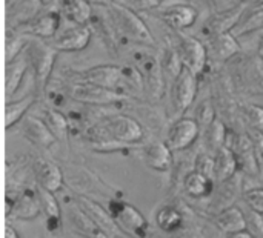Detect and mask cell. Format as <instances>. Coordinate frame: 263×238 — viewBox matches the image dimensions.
<instances>
[{
	"instance_id": "obj_1",
	"label": "cell",
	"mask_w": 263,
	"mask_h": 238,
	"mask_svg": "<svg viewBox=\"0 0 263 238\" xmlns=\"http://www.w3.org/2000/svg\"><path fill=\"white\" fill-rule=\"evenodd\" d=\"M145 129L139 120L126 114L102 117L85 131V140L94 151L109 152L142 143Z\"/></svg>"
},
{
	"instance_id": "obj_2",
	"label": "cell",
	"mask_w": 263,
	"mask_h": 238,
	"mask_svg": "<svg viewBox=\"0 0 263 238\" xmlns=\"http://www.w3.org/2000/svg\"><path fill=\"white\" fill-rule=\"evenodd\" d=\"M106 9H108L111 23L125 37H128L129 40L137 42L140 45H146V46L156 45V40H154L149 28L146 26V23L140 18V15L134 9L119 3L117 0L112 5H109Z\"/></svg>"
},
{
	"instance_id": "obj_3",
	"label": "cell",
	"mask_w": 263,
	"mask_h": 238,
	"mask_svg": "<svg viewBox=\"0 0 263 238\" xmlns=\"http://www.w3.org/2000/svg\"><path fill=\"white\" fill-rule=\"evenodd\" d=\"M57 52L59 51L55 48H52V45L45 42L43 38L32 37L28 42L26 55L29 60V68L34 72L35 88L40 92L48 85V80L51 77V72H52L54 63H55Z\"/></svg>"
},
{
	"instance_id": "obj_4",
	"label": "cell",
	"mask_w": 263,
	"mask_h": 238,
	"mask_svg": "<svg viewBox=\"0 0 263 238\" xmlns=\"http://www.w3.org/2000/svg\"><path fill=\"white\" fill-rule=\"evenodd\" d=\"M106 208L126 237L149 238V223L136 206L120 199H111Z\"/></svg>"
},
{
	"instance_id": "obj_5",
	"label": "cell",
	"mask_w": 263,
	"mask_h": 238,
	"mask_svg": "<svg viewBox=\"0 0 263 238\" xmlns=\"http://www.w3.org/2000/svg\"><path fill=\"white\" fill-rule=\"evenodd\" d=\"M76 206L106 235H109L111 238H128L123 234V231L119 228L116 220L112 219L108 208H103L96 200H92L86 195H77Z\"/></svg>"
},
{
	"instance_id": "obj_6",
	"label": "cell",
	"mask_w": 263,
	"mask_h": 238,
	"mask_svg": "<svg viewBox=\"0 0 263 238\" xmlns=\"http://www.w3.org/2000/svg\"><path fill=\"white\" fill-rule=\"evenodd\" d=\"M68 94L74 102L89 105V106H109L125 98V95H122L117 91L106 89V88L96 86V85L85 83V82H77L71 85L68 89Z\"/></svg>"
},
{
	"instance_id": "obj_7",
	"label": "cell",
	"mask_w": 263,
	"mask_h": 238,
	"mask_svg": "<svg viewBox=\"0 0 263 238\" xmlns=\"http://www.w3.org/2000/svg\"><path fill=\"white\" fill-rule=\"evenodd\" d=\"M177 52L182 66L190 69L194 75H202L208 63V49L199 38L191 35H180L177 43Z\"/></svg>"
},
{
	"instance_id": "obj_8",
	"label": "cell",
	"mask_w": 263,
	"mask_h": 238,
	"mask_svg": "<svg viewBox=\"0 0 263 238\" xmlns=\"http://www.w3.org/2000/svg\"><path fill=\"white\" fill-rule=\"evenodd\" d=\"M225 146H228L234 152L240 171H243L247 175H257L259 157L248 134H236L233 131H228Z\"/></svg>"
},
{
	"instance_id": "obj_9",
	"label": "cell",
	"mask_w": 263,
	"mask_h": 238,
	"mask_svg": "<svg viewBox=\"0 0 263 238\" xmlns=\"http://www.w3.org/2000/svg\"><path fill=\"white\" fill-rule=\"evenodd\" d=\"M200 134L202 131L196 118L180 117L168 128L165 143L173 152H180L191 148L199 140Z\"/></svg>"
},
{
	"instance_id": "obj_10",
	"label": "cell",
	"mask_w": 263,
	"mask_h": 238,
	"mask_svg": "<svg viewBox=\"0 0 263 238\" xmlns=\"http://www.w3.org/2000/svg\"><path fill=\"white\" fill-rule=\"evenodd\" d=\"M197 94V75L190 69L182 68L179 75L173 80L171 88V102L176 108V112L182 114L191 108Z\"/></svg>"
},
{
	"instance_id": "obj_11",
	"label": "cell",
	"mask_w": 263,
	"mask_h": 238,
	"mask_svg": "<svg viewBox=\"0 0 263 238\" xmlns=\"http://www.w3.org/2000/svg\"><path fill=\"white\" fill-rule=\"evenodd\" d=\"M80 82L112 89L122 94L120 88L123 83V66L117 65H99L80 72ZM123 95V94H122Z\"/></svg>"
},
{
	"instance_id": "obj_12",
	"label": "cell",
	"mask_w": 263,
	"mask_h": 238,
	"mask_svg": "<svg viewBox=\"0 0 263 238\" xmlns=\"http://www.w3.org/2000/svg\"><path fill=\"white\" fill-rule=\"evenodd\" d=\"M32 172L37 183V188H42L49 192H59L65 185L63 169L52 160L39 157L32 163Z\"/></svg>"
},
{
	"instance_id": "obj_13",
	"label": "cell",
	"mask_w": 263,
	"mask_h": 238,
	"mask_svg": "<svg viewBox=\"0 0 263 238\" xmlns=\"http://www.w3.org/2000/svg\"><path fill=\"white\" fill-rule=\"evenodd\" d=\"M60 23H62V12L57 9H51L43 14H39L34 20H31L29 23H26L22 28L14 29V31H18L25 35L43 38V40H46V38L52 40L59 34Z\"/></svg>"
},
{
	"instance_id": "obj_14",
	"label": "cell",
	"mask_w": 263,
	"mask_h": 238,
	"mask_svg": "<svg viewBox=\"0 0 263 238\" xmlns=\"http://www.w3.org/2000/svg\"><path fill=\"white\" fill-rule=\"evenodd\" d=\"M247 11V3L240 2L236 6H231L228 9L219 11L213 15H210L203 25V31L208 34V37L217 35V34H225V32H233V29L237 26L240 22L243 12Z\"/></svg>"
},
{
	"instance_id": "obj_15",
	"label": "cell",
	"mask_w": 263,
	"mask_h": 238,
	"mask_svg": "<svg viewBox=\"0 0 263 238\" xmlns=\"http://www.w3.org/2000/svg\"><path fill=\"white\" fill-rule=\"evenodd\" d=\"M43 6V0H8L6 2V26L18 29L34 20Z\"/></svg>"
},
{
	"instance_id": "obj_16",
	"label": "cell",
	"mask_w": 263,
	"mask_h": 238,
	"mask_svg": "<svg viewBox=\"0 0 263 238\" xmlns=\"http://www.w3.org/2000/svg\"><path fill=\"white\" fill-rule=\"evenodd\" d=\"M136 66L143 77L145 92L153 98H159L163 94V68L162 63L151 55H142Z\"/></svg>"
},
{
	"instance_id": "obj_17",
	"label": "cell",
	"mask_w": 263,
	"mask_h": 238,
	"mask_svg": "<svg viewBox=\"0 0 263 238\" xmlns=\"http://www.w3.org/2000/svg\"><path fill=\"white\" fill-rule=\"evenodd\" d=\"M91 40V29L88 25H74L62 32H59L49 43L57 51L77 52L88 46Z\"/></svg>"
},
{
	"instance_id": "obj_18",
	"label": "cell",
	"mask_w": 263,
	"mask_h": 238,
	"mask_svg": "<svg viewBox=\"0 0 263 238\" xmlns=\"http://www.w3.org/2000/svg\"><path fill=\"white\" fill-rule=\"evenodd\" d=\"M140 158L146 168L156 172H168L173 166V151L165 142H151L140 149Z\"/></svg>"
},
{
	"instance_id": "obj_19",
	"label": "cell",
	"mask_w": 263,
	"mask_h": 238,
	"mask_svg": "<svg viewBox=\"0 0 263 238\" xmlns=\"http://www.w3.org/2000/svg\"><path fill=\"white\" fill-rule=\"evenodd\" d=\"M22 135L25 140H28L32 146L40 149H49L57 143V138L51 132V129L46 126V123L42 118L37 117H25L22 123Z\"/></svg>"
},
{
	"instance_id": "obj_20",
	"label": "cell",
	"mask_w": 263,
	"mask_h": 238,
	"mask_svg": "<svg viewBox=\"0 0 263 238\" xmlns=\"http://www.w3.org/2000/svg\"><path fill=\"white\" fill-rule=\"evenodd\" d=\"M12 200H14V205H12V211L9 217L15 220L31 222V220H35L42 214L37 189L25 188L20 194L12 197Z\"/></svg>"
},
{
	"instance_id": "obj_21",
	"label": "cell",
	"mask_w": 263,
	"mask_h": 238,
	"mask_svg": "<svg viewBox=\"0 0 263 238\" xmlns=\"http://www.w3.org/2000/svg\"><path fill=\"white\" fill-rule=\"evenodd\" d=\"M165 23H168L174 29H186L193 26L197 20V9L186 3H174L170 5L157 14Z\"/></svg>"
},
{
	"instance_id": "obj_22",
	"label": "cell",
	"mask_w": 263,
	"mask_h": 238,
	"mask_svg": "<svg viewBox=\"0 0 263 238\" xmlns=\"http://www.w3.org/2000/svg\"><path fill=\"white\" fill-rule=\"evenodd\" d=\"M206 49H208V55L213 57L214 60L227 62L240 51V45L236 35H233L231 32H225V34L208 37Z\"/></svg>"
},
{
	"instance_id": "obj_23",
	"label": "cell",
	"mask_w": 263,
	"mask_h": 238,
	"mask_svg": "<svg viewBox=\"0 0 263 238\" xmlns=\"http://www.w3.org/2000/svg\"><path fill=\"white\" fill-rule=\"evenodd\" d=\"M37 189V195L40 200V208H42V214L45 215V222H46V229L51 234H55L62 229V209H60V203L55 197L54 192L45 191L42 188H35Z\"/></svg>"
},
{
	"instance_id": "obj_24",
	"label": "cell",
	"mask_w": 263,
	"mask_h": 238,
	"mask_svg": "<svg viewBox=\"0 0 263 238\" xmlns=\"http://www.w3.org/2000/svg\"><path fill=\"white\" fill-rule=\"evenodd\" d=\"M29 68V60L26 55V49L15 57L12 62H8L5 66V94L6 102H9L11 95H14L22 85V80L26 74V69Z\"/></svg>"
},
{
	"instance_id": "obj_25",
	"label": "cell",
	"mask_w": 263,
	"mask_h": 238,
	"mask_svg": "<svg viewBox=\"0 0 263 238\" xmlns=\"http://www.w3.org/2000/svg\"><path fill=\"white\" fill-rule=\"evenodd\" d=\"M182 188L188 197L202 200V199H208L210 195H213L214 180L203 175L202 172H199L196 169H191L185 174V177L182 180Z\"/></svg>"
},
{
	"instance_id": "obj_26",
	"label": "cell",
	"mask_w": 263,
	"mask_h": 238,
	"mask_svg": "<svg viewBox=\"0 0 263 238\" xmlns=\"http://www.w3.org/2000/svg\"><path fill=\"white\" fill-rule=\"evenodd\" d=\"M214 179L220 185L234 179L239 169V162L234 155V152L228 146L219 148L214 154Z\"/></svg>"
},
{
	"instance_id": "obj_27",
	"label": "cell",
	"mask_w": 263,
	"mask_h": 238,
	"mask_svg": "<svg viewBox=\"0 0 263 238\" xmlns=\"http://www.w3.org/2000/svg\"><path fill=\"white\" fill-rule=\"evenodd\" d=\"M214 225L217 226L219 231H222L227 235L242 232L247 228L245 211L240 209L239 206L225 208L214 215Z\"/></svg>"
},
{
	"instance_id": "obj_28",
	"label": "cell",
	"mask_w": 263,
	"mask_h": 238,
	"mask_svg": "<svg viewBox=\"0 0 263 238\" xmlns=\"http://www.w3.org/2000/svg\"><path fill=\"white\" fill-rule=\"evenodd\" d=\"M154 222L156 226L165 232V234H177L179 231H182L183 225H185V215L183 211L174 205H165L162 208L157 209L156 215H154Z\"/></svg>"
},
{
	"instance_id": "obj_29",
	"label": "cell",
	"mask_w": 263,
	"mask_h": 238,
	"mask_svg": "<svg viewBox=\"0 0 263 238\" xmlns=\"http://www.w3.org/2000/svg\"><path fill=\"white\" fill-rule=\"evenodd\" d=\"M60 12L74 25H88L92 17V8L86 0H59Z\"/></svg>"
},
{
	"instance_id": "obj_30",
	"label": "cell",
	"mask_w": 263,
	"mask_h": 238,
	"mask_svg": "<svg viewBox=\"0 0 263 238\" xmlns=\"http://www.w3.org/2000/svg\"><path fill=\"white\" fill-rule=\"evenodd\" d=\"M35 103V95L29 94L18 100L6 102L5 105V128L9 129L11 126L17 125L23 120L25 114L31 109V106Z\"/></svg>"
},
{
	"instance_id": "obj_31",
	"label": "cell",
	"mask_w": 263,
	"mask_h": 238,
	"mask_svg": "<svg viewBox=\"0 0 263 238\" xmlns=\"http://www.w3.org/2000/svg\"><path fill=\"white\" fill-rule=\"evenodd\" d=\"M42 120L51 129V132L54 134V137L57 138V142H66L68 140V135H69V122L65 117V114H62L57 109H46Z\"/></svg>"
},
{
	"instance_id": "obj_32",
	"label": "cell",
	"mask_w": 263,
	"mask_h": 238,
	"mask_svg": "<svg viewBox=\"0 0 263 238\" xmlns=\"http://www.w3.org/2000/svg\"><path fill=\"white\" fill-rule=\"evenodd\" d=\"M29 38H26L25 34L18 31L6 29V40H5V62H12L15 57H18L28 46Z\"/></svg>"
},
{
	"instance_id": "obj_33",
	"label": "cell",
	"mask_w": 263,
	"mask_h": 238,
	"mask_svg": "<svg viewBox=\"0 0 263 238\" xmlns=\"http://www.w3.org/2000/svg\"><path fill=\"white\" fill-rule=\"evenodd\" d=\"M228 128L225 126V123L219 118L214 120V123L203 132L205 135V140H206V145L208 148L216 152L219 148H222L227 142V137H228Z\"/></svg>"
},
{
	"instance_id": "obj_34",
	"label": "cell",
	"mask_w": 263,
	"mask_h": 238,
	"mask_svg": "<svg viewBox=\"0 0 263 238\" xmlns=\"http://www.w3.org/2000/svg\"><path fill=\"white\" fill-rule=\"evenodd\" d=\"M216 109H214V105L210 98H205L199 103L197 109H196V122L199 123L200 126V131L202 134L214 123L216 120Z\"/></svg>"
},
{
	"instance_id": "obj_35",
	"label": "cell",
	"mask_w": 263,
	"mask_h": 238,
	"mask_svg": "<svg viewBox=\"0 0 263 238\" xmlns=\"http://www.w3.org/2000/svg\"><path fill=\"white\" fill-rule=\"evenodd\" d=\"M243 120L248 123L250 129L262 131L263 132V106L260 105H243L240 108Z\"/></svg>"
},
{
	"instance_id": "obj_36",
	"label": "cell",
	"mask_w": 263,
	"mask_h": 238,
	"mask_svg": "<svg viewBox=\"0 0 263 238\" xmlns=\"http://www.w3.org/2000/svg\"><path fill=\"white\" fill-rule=\"evenodd\" d=\"M245 220H247V228L245 231L250 232L254 238H263V215L253 211L247 209L245 211Z\"/></svg>"
},
{
	"instance_id": "obj_37",
	"label": "cell",
	"mask_w": 263,
	"mask_h": 238,
	"mask_svg": "<svg viewBox=\"0 0 263 238\" xmlns=\"http://www.w3.org/2000/svg\"><path fill=\"white\" fill-rule=\"evenodd\" d=\"M193 169L202 172L203 175H206V177H210V179H213L216 182V179H214V155H210L206 152L197 154Z\"/></svg>"
},
{
	"instance_id": "obj_38",
	"label": "cell",
	"mask_w": 263,
	"mask_h": 238,
	"mask_svg": "<svg viewBox=\"0 0 263 238\" xmlns=\"http://www.w3.org/2000/svg\"><path fill=\"white\" fill-rule=\"evenodd\" d=\"M247 206L263 215V188H253L243 192Z\"/></svg>"
},
{
	"instance_id": "obj_39",
	"label": "cell",
	"mask_w": 263,
	"mask_h": 238,
	"mask_svg": "<svg viewBox=\"0 0 263 238\" xmlns=\"http://www.w3.org/2000/svg\"><path fill=\"white\" fill-rule=\"evenodd\" d=\"M163 0H123V2H119L131 9H142V11H146V9H154L157 6L162 5Z\"/></svg>"
},
{
	"instance_id": "obj_40",
	"label": "cell",
	"mask_w": 263,
	"mask_h": 238,
	"mask_svg": "<svg viewBox=\"0 0 263 238\" xmlns=\"http://www.w3.org/2000/svg\"><path fill=\"white\" fill-rule=\"evenodd\" d=\"M5 238H20V234L17 232L15 228L6 225V226H5Z\"/></svg>"
},
{
	"instance_id": "obj_41",
	"label": "cell",
	"mask_w": 263,
	"mask_h": 238,
	"mask_svg": "<svg viewBox=\"0 0 263 238\" xmlns=\"http://www.w3.org/2000/svg\"><path fill=\"white\" fill-rule=\"evenodd\" d=\"M89 5H99V6H105V8H108L109 5H112L116 0H86Z\"/></svg>"
},
{
	"instance_id": "obj_42",
	"label": "cell",
	"mask_w": 263,
	"mask_h": 238,
	"mask_svg": "<svg viewBox=\"0 0 263 238\" xmlns=\"http://www.w3.org/2000/svg\"><path fill=\"white\" fill-rule=\"evenodd\" d=\"M227 238H254L250 232L247 231H242V232H236V234H231V235H227Z\"/></svg>"
},
{
	"instance_id": "obj_43",
	"label": "cell",
	"mask_w": 263,
	"mask_h": 238,
	"mask_svg": "<svg viewBox=\"0 0 263 238\" xmlns=\"http://www.w3.org/2000/svg\"><path fill=\"white\" fill-rule=\"evenodd\" d=\"M86 238H111L109 235H106L105 232H102L100 229H97L96 232H92V234H89Z\"/></svg>"
},
{
	"instance_id": "obj_44",
	"label": "cell",
	"mask_w": 263,
	"mask_h": 238,
	"mask_svg": "<svg viewBox=\"0 0 263 238\" xmlns=\"http://www.w3.org/2000/svg\"><path fill=\"white\" fill-rule=\"evenodd\" d=\"M177 238H199L197 235H194V234H191V232H186V234H183V235H180V237Z\"/></svg>"
},
{
	"instance_id": "obj_45",
	"label": "cell",
	"mask_w": 263,
	"mask_h": 238,
	"mask_svg": "<svg viewBox=\"0 0 263 238\" xmlns=\"http://www.w3.org/2000/svg\"><path fill=\"white\" fill-rule=\"evenodd\" d=\"M259 54L262 55V58H263V45H262V46H260V49H259Z\"/></svg>"
},
{
	"instance_id": "obj_46",
	"label": "cell",
	"mask_w": 263,
	"mask_h": 238,
	"mask_svg": "<svg viewBox=\"0 0 263 238\" xmlns=\"http://www.w3.org/2000/svg\"><path fill=\"white\" fill-rule=\"evenodd\" d=\"M243 3H247V2H259V0H242Z\"/></svg>"
}]
</instances>
